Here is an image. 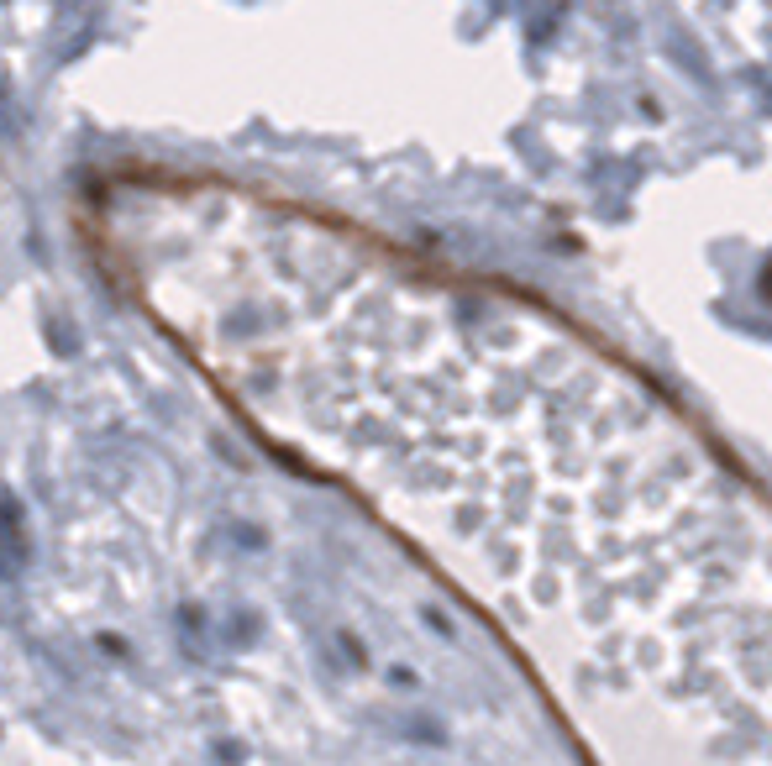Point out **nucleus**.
I'll list each match as a JSON object with an SVG mask.
<instances>
[{
  "mask_svg": "<svg viewBox=\"0 0 772 766\" xmlns=\"http://www.w3.org/2000/svg\"><path fill=\"white\" fill-rule=\"evenodd\" d=\"M79 236L268 452L489 620L594 766H767V499L541 294L184 168H111Z\"/></svg>",
  "mask_w": 772,
  "mask_h": 766,
  "instance_id": "1",
  "label": "nucleus"
}]
</instances>
